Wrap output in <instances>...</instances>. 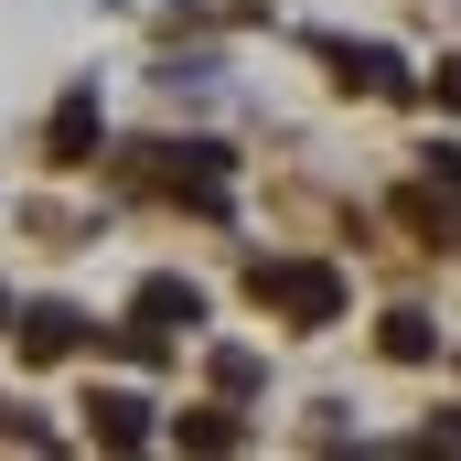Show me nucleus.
<instances>
[{
	"mask_svg": "<svg viewBox=\"0 0 461 461\" xmlns=\"http://www.w3.org/2000/svg\"><path fill=\"white\" fill-rule=\"evenodd\" d=\"M86 344V312H65V301H32V312H22V354H32V365H54V354H76Z\"/></svg>",
	"mask_w": 461,
	"mask_h": 461,
	"instance_id": "obj_6",
	"label": "nucleus"
},
{
	"mask_svg": "<svg viewBox=\"0 0 461 461\" xmlns=\"http://www.w3.org/2000/svg\"><path fill=\"white\" fill-rule=\"evenodd\" d=\"M215 386H226V397H247V386H258V354L226 344V354H215Z\"/></svg>",
	"mask_w": 461,
	"mask_h": 461,
	"instance_id": "obj_10",
	"label": "nucleus"
},
{
	"mask_svg": "<svg viewBox=\"0 0 461 461\" xmlns=\"http://www.w3.org/2000/svg\"><path fill=\"white\" fill-rule=\"evenodd\" d=\"M247 290H258L268 312H290L301 333L344 322V268H322V258H258V268H247Z\"/></svg>",
	"mask_w": 461,
	"mask_h": 461,
	"instance_id": "obj_1",
	"label": "nucleus"
},
{
	"mask_svg": "<svg viewBox=\"0 0 461 461\" xmlns=\"http://www.w3.org/2000/svg\"><path fill=\"white\" fill-rule=\"evenodd\" d=\"M194 322H204V290H194V279H140V301H129L118 344H129V354H161L172 333H194Z\"/></svg>",
	"mask_w": 461,
	"mask_h": 461,
	"instance_id": "obj_2",
	"label": "nucleus"
},
{
	"mask_svg": "<svg viewBox=\"0 0 461 461\" xmlns=\"http://www.w3.org/2000/svg\"><path fill=\"white\" fill-rule=\"evenodd\" d=\"M97 140H108L97 86H65V97H54V129H43V150H54V161H97Z\"/></svg>",
	"mask_w": 461,
	"mask_h": 461,
	"instance_id": "obj_3",
	"label": "nucleus"
},
{
	"mask_svg": "<svg viewBox=\"0 0 461 461\" xmlns=\"http://www.w3.org/2000/svg\"><path fill=\"white\" fill-rule=\"evenodd\" d=\"M429 97H440V108L461 118V54H451V65H440V76H429Z\"/></svg>",
	"mask_w": 461,
	"mask_h": 461,
	"instance_id": "obj_11",
	"label": "nucleus"
},
{
	"mask_svg": "<svg viewBox=\"0 0 461 461\" xmlns=\"http://www.w3.org/2000/svg\"><path fill=\"white\" fill-rule=\"evenodd\" d=\"M322 65H333L344 86H365V97H408V65H397L386 43H322Z\"/></svg>",
	"mask_w": 461,
	"mask_h": 461,
	"instance_id": "obj_4",
	"label": "nucleus"
},
{
	"mask_svg": "<svg viewBox=\"0 0 461 461\" xmlns=\"http://www.w3.org/2000/svg\"><path fill=\"white\" fill-rule=\"evenodd\" d=\"M397 215H408V226H419V247H461V215H451V204H429V194H408V204H397Z\"/></svg>",
	"mask_w": 461,
	"mask_h": 461,
	"instance_id": "obj_9",
	"label": "nucleus"
},
{
	"mask_svg": "<svg viewBox=\"0 0 461 461\" xmlns=\"http://www.w3.org/2000/svg\"><path fill=\"white\" fill-rule=\"evenodd\" d=\"M172 440H183V451H236L247 419H236V408H194V419H172Z\"/></svg>",
	"mask_w": 461,
	"mask_h": 461,
	"instance_id": "obj_7",
	"label": "nucleus"
},
{
	"mask_svg": "<svg viewBox=\"0 0 461 461\" xmlns=\"http://www.w3.org/2000/svg\"><path fill=\"white\" fill-rule=\"evenodd\" d=\"M0 312H11V301H0Z\"/></svg>",
	"mask_w": 461,
	"mask_h": 461,
	"instance_id": "obj_14",
	"label": "nucleus"
},
{
	"mask_svg": "<svg viewBox=\"0 0 461 461\" xmlns=\"http://www.w3.org/2000/svg\"><path fill=\"white\" fill-rule=\"evenodd\" d=\"M86 440H108V451H140V440H150V397H129V386H97V397H86Z\"/></svg>",
	"mask_w": 461,
	"mask_h": 461,
	"instance_id": "obj_5",
	"label": "nucleus"
},
{
	"mask_svg": "<svg viewBox=\"0 0 461 461\" xmlns=\"http://www.w3.org/2000/svg\"><path fill=\"white\" fill-rule=\"evenodd\" d=\"M429 440H451V451H461V408H440V419H429Z\"/></svg>",
	"mask_w": 461,
	"mask_h": 461,
	"instance_id": "obj_12",
	"label": "nucleus"
},
{
	"mask_svg": "<svg viewBox=\"0 0 461 461\" xmlns=\"http://www.w3.org/2000/svg\"><path fill=\"white\" fill-rule=\"evenodd\" d=\"M429 172H451V183H461V150H429Z\"/></svg>",
	"mask_w": 461,
	"mask_h": 461,
	"instance_id": "obj_13",
	"label": "nucleus"
},
{
	"mask_svg": "<svg viewBox=\"0 0 461 461\" xmlns=\"http://www.w3.org/2000/svg\"><path fill=\"white\" fill-rule=\"evenodd\" d=\"M375 344H386V365H429L440 333H429V312H386V333H375Z\"/></svg>",
	"mask_w": 461,
	"mask_h": 461,
	"instance_id": "obj_8",
	"label": "nucleus"
}]
</instances>
